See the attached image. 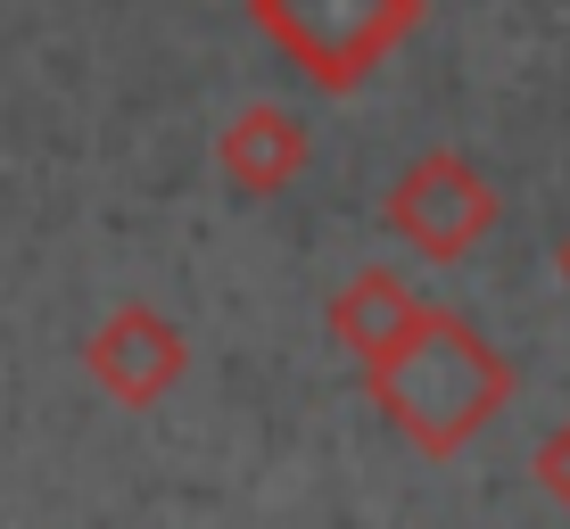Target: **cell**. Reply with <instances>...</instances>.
I'll return each mask as SVG.
<instances>
[{"label": "cell", "mask_w": 570, "mask_h": 529, "mask_svg": "<svg viewBox=\"0 0 570 529\" xmlns=\"http://www.w3.org/2000/svg\"><path fill=\"white\" fill-rule=\"evenodd\" d=\"M364 381H372V398H381V414L439 463L463 455L471 430H488L504 414V398H513V364L463 315H446V306H422V323L405 331L381 364H364Z\"/></svg>", "instance_id": "6da1fadb"}, {"label": "cell", "mask_w": 570, "mask_h": 529, "mask_svg": "<svg viewBox=\"0 0 570 529\" xmlns=\"http://www.w3.org/2000/svg\"><path fill=\"white\" fill-rule=\"evenodd\" d=\"M422 17V0H257V26L323 91H347L381 67V50Z\"/></svg>", "instance_id": "7a4b0ae2"}, {"label": "cell", "mask_w": 570, "mask_h": 529, "mask_svg": "<svg viewBox=\"0 0 570 529\" xmlns=\"http://www.w3.org/2000/svg\"><path fill=\"white\" fill-rule=\"evenodd\" d=\"M389 224H397L422 257L455 265L480 232H497V190H488V174L463 166L455 149H430L422 166L397 174V190H389Z\"/></svg>", "instance_id": "3957f363"}, {"label": "cell", "mask_w": 570, "mask_h": 529, "mask_svg": "<svg viewBox=\"0 0 570 529\" xmlns=\"http://www.w3.org/2000/svg\"><path fill=\"white\" fill-rule=\"evenodd\" d=\"M83 364L100 372V389L116 405H157L174 381H183L190 347H183V331L157 315V306H116V315L83 340Z\"/></svg>", "instance_id": "277c9868"}, {"label": "cell", "mask_w": 570, "mask_h": 529, "mask_svg": "<svg viewBox=\"0 0 570 529\" xmlns=\"http://www.w3.org/2000/svg\"><path fill=\"white\" fill-rule=\"evenodd\" d=\"M224 174L240 190H289L306 174V125L289 108H273V100H257V108H240L232 116V133H224Z\"/></svg>", "instance_id": "5b68a950"}, {"label": "cell", "mask_w": 570, "mask_h": 529, "mask_svg": "<svg viewBox=\"0 0 570 529\" xmlns=\"http://www.w3.org/2000/svg\"><path fill=\"white\" fill-rule=\"evenodd\" d=\"M414 323H422V298L397 282V273H381V265L356 273V282L331 298V340H340L347 356H364V364H381Z\"/></svg>", "instance_id": "8992f818"}, {"label": "cell", "mask_w": 570, "mask_h": 529, "mask_svg": "<svg viewBox=\"0 0 570 529\" xmlns=\"http://www.w3.org/2000/svg\"><path fill=\"white\" fill-rule=\"evenodd\" d=\"M538 488H546V497H554L562 513H570V422L538 447Z\"/></svg>", "instance_id": "52a82bcc"}, {"label": "cell", "mask_w": 570, "mask_h": 529, "mask_svg": "<svg viewBox=\"0 0 570 529\" xmlns=\"http://www.w3.org/2000/svg\"><path fill=\"white\" fill-rule=\"evenodd\" d=\"M562 273H570V241H562Z\"/></svg>", "instance_id": "ba28073f"}]
</instances>
